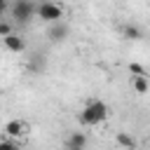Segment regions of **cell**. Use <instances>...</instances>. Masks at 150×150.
Returning <instances> with one entry per match:
<instances>
[{"label":"cell","instance_id":"7","mask_svg":"<svg viewBox=\"0 0 150 150\" xmlns=\"http://www.w3.org/2000/svg\"><path fill=\"white\" fill-rule=\"evenodd\" d=\"M45 66H47L45 54H33L30 61H28V70H30L33 75H42V73H45Z\"/></svg>","mask_w":150,"mask_h":150},{"label":"cell","instance_id":"8","mask_svg":"<svg viewBox=\"0 0 150 150\" xmlns=\"http://www.w3.org/2000/svg\"><path fill=\"white\" fill-rule=\"evenodd\" d=\"M5 134H7V136H12V138H16V136L26 134V122H23V120H9V122L5 124Z\"/></svg>","mask_w":150,"mask_h":150},{"label":"cell","instance_id":"3","mask_svg":"<svg viewBox=\"0 0 150 150\" xmlns=\"http://www.w3.org/2000/svg\"><path fill=\"white\" fill-rule=\"evenodd\" d=\"M35 14H38L42 21H47V23H56V21H61V16H63V7H61L59 2H40Z\"/></svg>","mask_w":150,"mask_h":150},{"label":"cell","instance_id":"15","mask_svg":"<svg viewBox=\"0 0 150 150\" xmlns=\"http://www.w3.org/2000/svg\"><path fill=\"white\" fill-rule=\"evenodd\" d=\"M5 9H7V2H5V0H0V14H2Z\"/></svg>","mask_w":150,"mask_h":150},{"label":"cell","instance_id":"1","mask_svg":"<svg viewBox=\"0 0 150 150\" xmlns=\"http://www.w3.org/2000/svg\"><path fill=\"white\" fill-rule=\"evenodd\" d=\"M105 117H108V105H105L103 101H98V98L89 101V103L82 108V112H80V120H82L84 124H89V127L101 124Z\"/></svg>","mask_w":150,"mask_h":150},{"label":"cell","instance_id":"6","mask_svg":"<svg viewBox=\"0 0 150 150\" xmlns=\"http://www.w3.org/2000/svg\"><path fill=\"white\" fill-rule=\"evenodd\" d=\"M2 42H5V47H7L9 52H16V54L26 49V42H23V38H21V35H16V33H12V35H7V38H5Z\"/></svg>","mask_w":150,"mask_h":150},{"label":"cell","instance_id":"4","mask_svg":"<svg viewBox=\"0 0 150 150\" xmlns=\"http://www.w3.org/2000/svg\"><path fill=\"white\" fill-rule=\"evenodd\" d=\"M68 33H70V28H68V23H63V21H56V23H49V30H47V38H49L52 42H63V40L68 38Z\"/></svg>","mask_w":150,"mask_h":150},{"label":"cell","instance_id":"9","mask_svg":"<svg viewBox=\"0 0 150 150\" xmlns=\"http://www.w3.org/2000/svg\"><path fill=\"white\" fill-rule=\"evenodd\" d=\"M122 35H124L127 40H141V38H143V30H141L138 26H134V23H124V26H122Z\"/></svg>","mask_w":150,"mask_h":150},{"label":"cell","instance_id":"11","mask_svg":"<svg viewBox=\"0 0 150 150\" xmlns=\"http://www.w3.org/2000/svg\"><path fill=\"white\" fill-rule=\"evenodd\" d=\"M131 84H134V89H136L138 94H145V91H148V87H150V84H148V77H134V80H131Z\"/></svg>","mask_w":150,"mask_h":150},{"label":"cell","instance_id":"14","mask_svg":"<svg viewBox=\"0 0 150 150\" xmlns=\"http://www.w3.org/2000/svg\"><path fill=\"white\" fill-rule=\"evenodd\" d=\"M0 150H19L12 141H0Z\"/></svg>","mask_w":150,"mask_h":150},{"label":"cell","instance_id":"13","mask_svg":"<svg viewBox=\"0 0 150 150\" xmlns=\"http://www.w3.org/2000/svg\"><path fill=\"white\" fill-rule=\"evenodd\" d=\"M7 35H12V26H9L7 21H0V38L5 40Z\"/></svg>","mask_w":150,"mask_h":150},{"label":"cell","instance_id":"5","mask_svg":"<svg viewBox=\"0 0 150 150\" xmlns=\"http://www.w3.org/2000/svg\"><path fill=\"white\" fill-rule=\"evenodd\" d=\"M87 148V136L82 131H73L66 141V150H84Z\"/></svg>","mask_w":150,"mask_h":150},{"label":"cell","instance_id":"2","mask_svg":"<svg viewBox=\"0 0 150 150\" xmlns=\"http://www.w3.org/2000/svg\"><path fill=\"white\" fill-rule=\"evenodd\" d=\"M35 12H38V5L30 2V0H16V2L12 5V16H14L19 23H28Z\"/></svg>","mask_w":150,"mask_h":150},{"label":"cell","instance_id":"10","mask_svg":"<svg viewBox=\"0 0 150 150\" xmlns=\"http://www.w3.org/2000/svg\"><path fill=\"white\" fill-rule=\"evenodd\" d=\"M117 143L122 148H127V150H136V138L129 136L127 131H117Z\"/></svg>","mask_w":150,"mask_h":150},{"label":"cell","instance_id":"12","mask_svg":"<svg viewBox=\"0 0 150 150\" xmlns=\"http://www.w3.org/2000/svg\"><path fill=\"white\" fill-rule=\"evenodd\" d=\"M129 73H134V77H148V70L141 63H129Z\"/></svg>","mask_w":150,"mask_h":150}]
</instances>
